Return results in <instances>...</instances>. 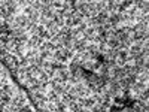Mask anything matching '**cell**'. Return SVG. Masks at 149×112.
I'll use <instances>...</instances> for the list:
<instances>
[{
  "instance_id": "1",
  "label": "cell",
  "mask_w": 149,
  "mask_h": 112,
  "mask_svg": "<svg viewBox=\"0 0 149 112\" xmlns=\"http://www.w3.org/2000/svg\"><path fill=\"white\" fill-rule=\"evenodd\" d=\"M9 102H10L9 93L5 91V90H0V106H2V108H6V106L9 105Z\"/></svg>"
}]
</instances>
